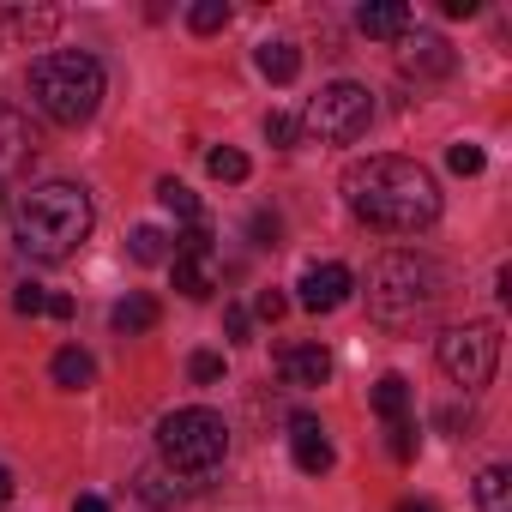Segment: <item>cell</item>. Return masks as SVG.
Instances as JSON below:
<instances>
[{"label": "cell", "mask_w": 512, "mask_h": 512, "mask_svg": "<svg viewBox=\"0 0 512 512\" xmlns=\"http://www.w3.org/2000/svg\"><path fill=\"white\" fill-rule=\"evenodd\" d=\"M338 187H344V205L386 235H416L440 217V181L410 157H362L344 169Z\"/></svg>", "instance_id": "obj_1"}, {"label": "cell", "mask_w": 512, "mask_h": 512, "mask_svg": "<svg viewBox=\"0 0 512 512\" xmlns=\"http://www.w3.org/2000/svg\"><path fill=\"white\" fill-rule=\"evenodd\" d=\"M97 211L91 193L79 181H37L31 193H19V247L43 266H61L85 247Z\"/></svg>", "instance_id": "obj_2"}, {"label": "cell", "mask_w": 512, "mask_h": 512, "mask_svg": "<svg viewBox=\"0 0 512 512\" xmlns=\"http://www.w3.org/2000/svg\"><path fill=\"white\" fill-rule=\"evenodd\" d=\"M440 284H446L440 266L422 260V253H404V247H398V253H380L374 272H368V314H374L380 326L404 332V326H416V320L434 314V302L446 296Z\"/></svg>", "instance_id": "obj_3"}, {"label": "cell", "mask_w": 512, "mask_h": 512, "mask_svg": "<svg viewBox=\"0 0 512 512\" xmlns=\"http://www.w3.org/2000/svg\"><path fill=\"white\" fill-rule=\"evenodd\" d=\"M31 103L55 127H85L103 103V61L85 49H55V55L31 61Z\"/></svg>", "instance_id": "obj_4"}, {"label": "cell", "mask_w": 512, "mask_h": 512, "mask_svg": "<svg viewBox=\"0 0 512 512\" xmlns=\"http://www.w3.org/2000/svg\"><path fill=\"white\" fill-rule=\"evenodd\" d=\"M157 452H163V464L181 470V476H211V470L223 464V452H229V428H223L217 410L187 404V410H169V416L157 422Z\"/></svg>", "instance_id": "obj_5"}, {"label": "cell", "mask_w": 512, "mask_h": 512, "mask_svg": "<svg viewBox=\"0 0 512 512\" xmlns=\"http://www.w3.org/2000/svg\"><path fill=\"white\" fill-rule=\"evenodd\" d=\"M368 121H374V97H368V85H356V79H338V85H326L320 97H308V109H302V133H314L320 145H356L362 133H368Z\"/></svg>", "instance_id": "obj_6"}, {"label": "cell", "mask_w": 512, "mask_h": 512, "mask_svg": "<svg viewBox=\"0 0 512 512\" xmlns=\"http://www.w3.org/2000/svg\"><path fill=\"white\" fill-rule=\"evenodd\" d=\"M440 368H446V380L464 386V392L488 386L494 368H500V326H488V320L452 326V332L440 338Z\"/></svg>", "instance_id": "obj_7"}, {"label": "cell", "mask_w": 512, "mask_h": 512, "mask_svg": "<svg viewBox=\"0 0 512 512\" xmlns=\"http://www.w3.org/2000/svg\"><path fill=\"white\" fill-rule=\"evenodd\" d=\"M350 290H356V278H350V266H338V260H320V266H308V272L296 278V302H302L308 314H332V308H344Z\"/></svg>", "instance_id": "obj_8"}, {"label": "cell", "mask_w": 512, "mask_h": 512, "mask_svg": "<svg viewBox=\"0 0 512 512\" xmlns=\"http://www.w3.org/2000/svg\"><path fill=\"white\" fill-rule=\"evenodd\" d=\"M452 67H458V55H452V43H446V37H434V31H416V37L398 49V73H404V79H416V85L452 79Z\"/></svg>", "instance_id": "obj_9"}, {"label": "cell", "mask_w": 512, "mask_h": 512, "mask_svg": "<svg viewBox=\"0 0 512 512\" xmlns=\"http://www.w3.org/2000/svg\"><path fill=\"white\" fill-rule=\"evenodd\" d=\"M169 266H175V290H181L187 302H205V296L217 290V253H211V247H175Z\"/></svg>", "instance_id": "obj_10"}, {"label": "cell", "mask_w": 512, "mask_h": 512, "mask_svg": "<svg viewBox=\"0 0 512 512\" xmlns=\"http://www.w3.org/2000/svg\"><path fill=\"white\" fill-rule=\"evenodd\" d=\"M290 452H296V470H308V476H326L338 464V452H332V440H326V428L314 416L290 422Z\"/></svg>", "instance_id": "obj_11"}, {"label": "cell", "mask_w": 512, "mask_h": 512, "mask_svg": "<svg viewBox=\"0 0 512 512\" xmlns=\"http://www.w3.org/2000/svg\"><path fill=\"white\" fill-rule=\"evenodd\" d=\"M278 368H284V380L302 386V392H314V386L332 380V356H326L320 344H290V350H278Z\"/></svg>", "instance_id": "obj_12"}, {"label": "cell", "mask_w": 512, "mask_h": 512, "mask_svg": "<svg viewBox=\"0 0 512 512\" xmlns=\"http://www.w3.org/2000/svg\"><path fill=\"white\" fill-rule=\"evenodd\" d=\"M356 25H362V37H374V43H392V37L410 31V7H404V0H380V7H362V13H356Z\"/></svg>", "instance_id": "obj_13"}, {"label": "cell", "mask_w": 512, "mask_h": 512, "mask_svg": "<svg viewBox=\"0 0 512 512\" xmlns=\"http://www.w3.org/2000/svg\"><path fill=\"white\" fill-rule=\"evenodd\" d=\"M163 320V308L151 302V296H127V302H115V314H109V326L121 332V338H133V332H151Z\"/></svg>", "instance_id": "obj_14"}, {"label": "cell", "mask_w": 512, "mask_h": 512, "mask_svg": "<svg viewBox=\"0 0 512 512\" xmlns=\"http://www.w3.org/2000/svg\"><path fill=\"white\" fill-rule=\"evenodd\" d=\"M476 512H512V470L506 464H488L476 476Z\"/></svg>", "instance_id": "obj_15"}, {"label": "cell", "mask_w": 512, "mask_h": 512, "mask_svg": "<svg viewBox=\"0 0 512 512\" xmlns=\"http://www.w3.org/2000/svg\"><path fill=\"white\" fill-rule=\"evenodd\" d=\"M260 73H266L272 85H290V79L302 73V49H296V43H260Z\"/></svg>", "instance_id": "obj_16"}, {"label": "cell", "mask_w": 512, "mask_h": 512, "mask_svg": "<svg viewBox=\"0 0 512 512\" xmlns=\"http://www.w3.org/2000/svg\"><path fill=\"white\" fill-rule=\"evenodd\" d=\"M49 374H55V386H67V392H85V386L97 380V362H91L85 350H61V356L49 362Z\"/></svg>", "instance_id": "obj_17"}, {"label": "cell", "mask_w": 512, "mask_h": 512, "mask_svg": "<svg viewBox=\"0 0 512 512\" xmlns=\"http://www.w3.org/2000/svg\"><path fill=\"white\" fill-rule=\"evenodd\" d=\"M374 410H380L386 422H404V416H410V380H404V374L374 380Z\"/></svg>", "instance_id": "obj_18"}, {"label": "cell", "mask_w": 512, "mask_h": 512, "mask_svg": "<svg viewBox=\"0 0 512 512\" xmlns=\"http://www.w3.org/2000/svg\"><path fill=\"white\" fill-rule=\"evenodd\" d=\"M31 151H37L31 121H19L13 109H0V157H31Z\"/></svg>", "instance_id": "obj_19"}, {"label": "cell", "mask_w": 512, "mask_h": 512, "mask_svg": "<svg viewBox=\"0 0 512 512\" xmlns=\"http://www.w3.org/2000/svg\"><path fill=\"white\" fill-rule=\"evenodd\" d=\"M127 253H133V266H163V260H169V235L145 223V229L127 235Z\"/></svg>", "instance_id": "obj_20"}, {"label": "cell", "mask_w": 512, "mask_h": 512, "mask_svg": "<svg viewBox=\"0 0 512 512\" xmlns=\"http://www.w3.org/2000/svg\"><path fill=\"white\" fill-rule=\"evenodd\" d=\"M0 19H7V25H13L19 37H49V31L61 25V19H55L49 7H31V13H25V7H0Z\"/></svg>", "instance_id": "obj_21"}, {"label": "cell", "mask_w": 512, "mask_h": 512, "mask_svg": "<svg viewBox=\"0 0 512 512\" xmlns=\"http://www.w3.org/2000/svg\"><path fill=\"white\" fill-rule=\"evenodd\" d=\"M157 199H163L181 223H199V193H193L187 181H175V175H169V181H157Z\"/></svg>", "instance_id": "obj_22"}, {"label": "cell", "mask_w": 512, "mask_h": 512, "mask_svg": "<svg viewBox=\"0 0 512 512\" xmlns=\"http://www.w3.org/2000/svg\"><path fill=\"white\" fill-rule=\"evenodd\" d=\"M187 25H193L199 37H217V31L229 25V7H223V0H193V7H187Z\"/></svg>", "instance_id": "obj_23"}, {"label": "cell", "mask_w": 512, "mask_h": 512, "mask_svg": "<svg viewBox=\"0 0 512 512\" xmlns=\"http://www.w3.org/2000/svg\"><path fill=\"white\" fill-rule=\"evenodd\" d=\"M205 169H211V181H229V187H235V181H247V169H253V163H247L241 151H229V145H223V151H211V157H205Z\"/></svg>", "instance_id": "obj_24"}, {"label": "cell", "mask_w": 512, "mask_h": 512, "mask_svg": "<svg viewBox=\"0 0 512 512\" xmlns=\"http://www.w3.org/2000/svg\"><path fill=\"white\" fill-rule=\"evenodd\" d=\"M266 139H272L278 151H290V145L302 139V127H296V115H284V109H272V115H266Z\"/></svg>", "instance_id": "obj_25"}, {"label": "cell", "mask_w": 512, "mask_h": 512, "mask_svg": "<svg viewBox=\"0 0 512 512\" xmlns=\"http://www.w3.org/2000/svg\"><path fill=\"white\" fill-rule=\"evenodd\" d=\"M386 452H392L398 464H410V458H416V428H410V422H386Z\"/></svg>", "instance_id": "obj_26"}, {"label": "cell", "mask_w": 512, "mask_h": 512, "mask_svg": "<svg viewBox=\"0 0 512 512\" xmlns=\"http://www.w3.org/2000/svg\"><path fill=\"white\" fill-rule=\"evenodd\" d=\"M145 500H157V506H175L181 500V488H169V476H157V470H139V482H133Z\"/></svg>", "instance_id": "obj_27"}, {"label": "cell", "mask_w": 512, "mask_h": 512, "mask_svg": "<svg viewBox=\"0 0 512 512\" xmlns=\"http://www.w3.org/2000/svg\"><path fill=\"white\" fill-rule=\"evenodd\" d=\"M482 163H488L482 145H452V151H446V169H452V175H482Z\"/></svg>", "instance_id": "obj_28"}, {"label": "cell", "mask_w": 512, "mask_h": 512, "mask_svg": "<svg viewBox=\"0 0 512 512\" xmlns=\"http://www.w3.org/2000/svg\"><path fill=\"white\" fill-rule=\"evenodd\" d=\"M13 308L37 320V314H49V290H43V284H19V290H13Z\"/></svg>", "instance_id": "obj_29"}, {"label": "cell", "mask_w": 512, "mask_h": 512, "mask_svg": "<svg viewBox=\"0 0 512 512\" xmlns=\"http://www.w3.org/2000/svg\"><path fill=\"white\" fill-rule=\"evenodd\" d=\"M187 374H193L199 386H217V380H223V356H217V350H199V356L187 362Z\"/></svg>", "instance_id": "obj_30"}, {"label": "cell", "mask_w": 512, "mask_h": 512, "mask_svg": "<svg viewBox=\"0 0 512 512\" xmlns=\"http://www.w3.org/2000/svg\"><path fill=\"white\" fill-rule=\"evenodd\" d=\"M434 422H440V428H446V434H458V440H464V434H470V428H476V416H470V410H458V404H446V410H440V416H434Z\"/></svg>", "instance_id": "obj_31"}, {"label": "cell", "mask_w": 512, "mask_h": 512, "mask_svg": "<svg viewBox=\"0 0 512 512\" xmlns=\"http://www.w3.org/2000/svg\"><path fill=\"white\" fill-rule=\"evenodd\" d=\"M278 235H284V223H278L272 211H260V217H253V247H278Z\"/></svg>", "instance_id": "obj_32"}, {"label": "cell", "mask_w": 512, "mask_h": 512, "mask_svg": "<svg viewBox=\"0 0 512 512\" xmlns=\"http://www.w3.org/2000/svg\"><path fill=\"white\" fill-rule=\"evenodd\" d=\"M253 308H260V320H284L290 314V296L284 290H260V302H253Z\"/></svg>", "instance_id": "obj_33"}, {"label": "cell", "mask_w": 512, "mask_h": 512, "mask_svg": "<svg viewBox=\"0 0 512 512\" xmlns=\"http://www.w3.org/2000/svg\"><path fill=\"white\" fill-rule=\"evenodd\" d=\"M223 332H229V344H247V332H253L247 308H223Z\"/></svg>", "instance_id": "obj_34"}, {"label": "cell", "mask_w": 512, "mask_h": 512, "mask_svg": "<svg viewBox=\"0 0 512 512\" xmlns=\"http://www.w3.org/2000/svg\"><path fill=\"white\" fill-rule=\"evenodd\" d=\"M446 19H476V0H440Z\"/></svg>", "instance_id": "obj_35"}, {"label": "cell", "mask_w": 512, "mask_h": 512, "mask_svg": "<svg viewBox=\"0 0 512 512\" xmlns=\"http://www.w3.org/2000/svg\"><path fill=\"white\" fill-rule=\"evenodd\" d=\"M49 320H73V296H49Z\"/></svg>", "instance_id": "obj_36"}, {"label": "cell", "mask_w": 512, "mask_h": 512, "mask_svg": "<svg viewBox=\"0 0 512 512\" xmlns=\"http://www.w3.org/2000/svg\"><path fill=\"white\" fill-rule=\"evenodd\" d=\"M73 512H109V500H103V494H79Z\"/></svg>", "instance_id": "obj_37"}, {"label": "cell", "mask_w": 512, "mask_h": 512, "mask_svg": "<svg viewBox=\"0 0 512 512\" xmlns=\"http://www.w3.org/2000/svg\"><path fill=\"white\" fill-rule=\"evenodd\" d=\"M398 512H440L434 500H398Z\"/></svg>", "instance_id": "obj_38"}, {"label": "cell", "mask_w": 512, "mask_h": 512, "mask_svg": "<svg viewBox=\"0 0 512 512\" xmlns=\"http://www.w3.org/2000/svg\"><path fill=\"white\" fill-rule=\"evenodd\" d=\"M13 500V470H0V506Z\"/></svg>", "instance_id": "obj_39"}]
</instances>
